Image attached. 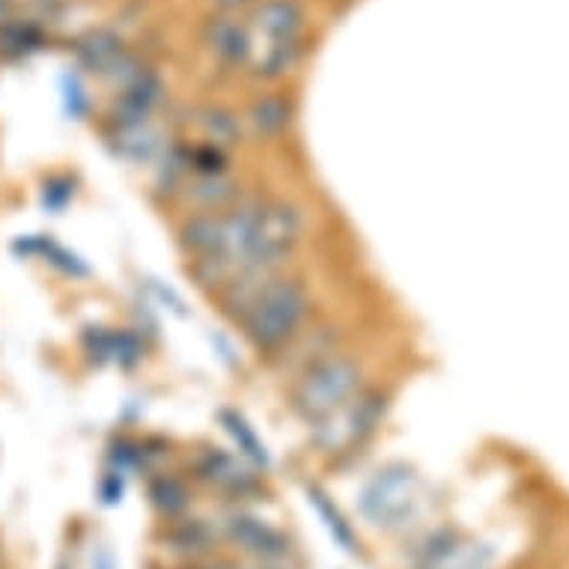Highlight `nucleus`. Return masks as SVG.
Masks as SVG:
<instances>
[{
	"instance_id": "13",
	"label": "nucleus",
	"mask_w": 569,
	"mask_h": 569,
	"mask_svg": "<svg viewBox=\"0 0 569 569\" xmlns=\"http://www.w3.org/2000/svg\"><path fill=\"white\" fill-rule=\"evenodd\" d=\"M72 194H75V182L72 179H66V176H51L46 188H42V203H46L48 210L60 212L69 203Z\"/></svg>"
},
{
	"instance_id": "5",
	"label": "nucleus",
	"mask_w": 569,
	"mask_h": 569,
	"mask_svg": "<svg viewBox=\"0 0 569 569\" xmlns=\"http://www.w3.org/2000/svg\"><path fill=\"white\" fill-rule=\"evenodd\" d=\"M227 536L236 543V548H242L244 555L256 560H283L290 555L287 534L251 513H232L227 519Z\"/></svg>"
},
{
	"instance_id": "12",
	"label": "nucleus",
	"mask_w": 569,
	"mask_h": 569,
	"mask_svg": "<svg viewBox=\"0 0 569 569\" xmlns=\"http://www.w3.org/2000/svg\"><path fill=\"white\" fill-rule=\"evenodd\" d=\"M143 358V343L135 331L128 328H111V346H108V361H114L119 367H135Z\"/></svg>"
},
{
	"instance_id": "2",
	"label": "nucleus",
	"mask_w": 569,
	"mask_h": 569,
	"mask_svg": "<svg viewBox=\"0 0 569 569\" xmlns=\"http://www.w3.org/2000/svg\"><path fill=\"white\" fill-rule=\"evenodd\" d=\"M361 391V367L346 355L328 352L299 376L292 388V408L302 415L311 427L334 418L340 408L352 403Z\"/></svg>"
},
{
	"instance_id": "7",
	"label": "nucleus",
	"mask_w": 569,
	"mask_h": 569,
	"mask_svg": "<svg viewBox=\"0 0 569 569\" xmlns=\"http://www.w3.org/2000/svg\"><path fill=\"white\" fill-rule=\"evenodd\" d=\"M164 546L176 555H182V558H200V555H210L215 548V531L206 519L176 516L164 528Z\"/></svg>"
},
{
	"instance_id": "4",
	"label": "nucleus",
	"mask_w": 569,
	"mask_h": 569,
	"mask_svg": "<svg viewBox=\"0 0 569 569\" xmlns=\"http://www.w3.org/2000/svg\"><path fill=\"white\" fill-rule=\"evenodd\" d=\"M191 475L200 483L218 489L224 495H232V498H242V495H251L260 486V480L254 477V471L242 465L232 454L222 451V447H200L198 454L191 456Z\"/></svg>"
},
{
	"instance_id": "8",
	"label": "nucleus",
	"mask_w": 569,
	"mask_h": 569,
	"mask_svg": "<svg viewBox=\"0 0 569 569\" xmlns=\"http://www.w3.org/2000/svg\"><path fill=\"white\" fill-rule=\"evenodd\" d=\"M147 495H150V504L162 513L164 519L182 516L188 510V501H191L186 480H179L176 475H167V471H159L155 477H150Z\"/></svg>"
},
{
	"instance_id": "10",
	"label": "nucleus",
	"mask_w": 569,
	"mask_h": 569,
	"mask_svg": "<svg viewBox=\"0 0 569 569\" xmlns=\"http://www.w3.org/2000/svg\"><path fill=\"white\" fill-rule=\"evenodd\" d=\"M307 498H311V504L319 510V516L326 519L331 536L338 540L340 546L346 548L349 555H355V552H358V543H355V534H352V524L343 519V513L331 504V498H328L326 492L319 486H307Z\"/></svg>"
},
{
	"instance_id": "6",
	"label": "nucleus",
	"mask_w": 569,
	"mask_h": 569,
	"mask_svg": "<svg viewBox=\"0 0 569 569\" xmlns=\"http://www.w3.org/2000/svg\"><path fill=\"white\" fill-rule=\"evenodd\" d=\"M179 244L186 248V254L194 260H212L224 256V224L222 215L215 212H194L186 222L179 224Z\"/></svg>"
},
{
	"instance_id": "11",
	"label": "nucleus",
	"mask_w": 569,
	"mask_h": 569,
	"mask_svg": "<svg viewBox=\"0 0 569 569\" xmlns=\"http://www.w3.org/2000/svg\"><path fill=\"white\" fill-rule=\"evenodd\" d=\"M27 254H42L46 256V263L51 266H58L63 275H72V278H87L90 275V266L84 263L81 256L72 254L66 251L63 244L51 242V239H34V242H27Z\"/></svg>"
},
{
	"instance_id": "9",
	"label": "nucleus",
	"mask_w": 569,
	"mask_h": 569,
	"mask_svg": "<svg viewBox=\"0 0 569 569\" xmlns=\"http://www.w3.org/2000/svg\"><path fill=\"white\" fill-rule=\"evenodd\" d=\"M218 418H222L224 430L232 435V442L239 444V451H242L251 463L260 465V468H268L266 444L256 439L254 427H251V423H248L239 412H232V408H222V412H218Z\"/></svg>"
},
{
	"instance_id": "1",
	"label": "nucleus",
	"mask_w": 569,
	"mask_h": 569,
	"mask_svg": "<svg viewBox=\"0 0 569 569\" xmlns=\"http://www.w3.org/2000/svg\"><path fill=\"white\" fill-rule=\"evenodd\" d=\"M307 316H311V295L304 290L302 280L275 275L263 283L254 302L248 304L239 326H242L244 340L256 352L278 355L299 338Z\"/></svg>"
},
{
	"instance_id": "3",
	"label": "nucleus",
	"mask_w": 569,
	"mask_h": 569,
	"mask_svg": "<svg viewBox=\"0 0 569 569\" xmlns=\"http://www.w3.org/2000/svg\"><path fill=\"white\" fill-rule=\"evenodd\" d=\"M415 501H418L415 475L406 465H391L372 477L370 486L364 489L361 510L376 528H396V524H406Z\"/></svg>"
},
{
	"instance_id": "14",
	"label": "nucleus",
	"mask_w": 569,
	"mask_h": 569,
	"mask_svg": "<svg viewBox=\"0 0 569 569\" xmlns=\"http://www.w3.org/2000/svg\"><path fill=\"white\" fill-rule=\"evenodd\" d=\"M200 569H210V567H200Z\"/></svg>"
}]
</instances>
